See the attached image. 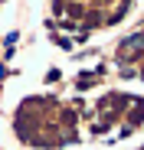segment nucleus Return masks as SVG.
I'll return each instance as SVG.
<instances>
[{
  "label": "nucleus",
  "mask_w": 144,
  "mask_h": 150,
  "mask_svg": "<svg viewBox=\"0 0 144 150\" xmlns=\"http://www.w3.org/2000/svg\"><path fill=\"white\" fill-rule=\"evenodd\" d=\"M134 111H128V127L134 131V127H141V121H144V98H134Z\"/></svg>",
  "instance_id": "f257e3e1"
},
{
  "label": "nucleus",
  "mask_w": 144,
  "mask_h": 150,
  "mask_svg": "<svg viewBox=\"0 0 144 150\" xmlns=\"http://www.w3.org/2000/svg\"><path fill=\"white\" fill-rule=\"evenodd\" d=\"M4 46H7V56H10L13 46H16V33H7V36H4Z\"/></svg>",
  "instance_id": "f03ea898"
},
{
  "label": "nucleus",
  "mask_w": 144,
  "mask_h": 150,
  "mask_svg": "<svg viewBox=\"0 0 144 150\" xmlns=\"http://www.w3.org/2000/svg\"><path fill=\"white\" fill-rule=\"evenodd\" d=\"M46 82H49V85H53V82H59V72H56V69H49V72H46Z\"/></svg>",
  "instance_id": "7ed1b4c3"
}]
</instances>
